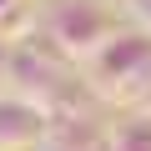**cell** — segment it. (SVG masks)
<instances>
[{"label": "cell", "mask_w": 151, "mask_h": 151, "mask_svg": "<svg viewBox=\"0 0 151 151\" xmlns=\"http://www.w3.org/2000/svg\"><path fill=\"white\" fill-rule=\"evenodd\" d=\"M45 136V106L25 96H0V151H20Z\"/></svg>", "instance_id": "2"}, {"label": "cell", "mask_w": 151, "mask_h": 151, "mask_svg": "<svg viewBox=\"0 0 151 151\" xmlns=\"http://www.w3.org/2000/svg\"><path fill=\"white\" fill-rule=\"evenodd\" d=\"M111 25H116L111 10H101L96 0H60V5L50 10V30H45V40H60V50L91 60V55L111 40Z\"/></svg>", "instance_id": "1"}, {"label": "cell", "mask_w": 151, "mask_h": 151, "mask_svg": "<svg viewBox=\"0 0 151 151\" xmlns=\"http://www.w3.org/2000/svg\"><path fill=\"white\" fill-rule=\"evenodd\" d=\"M111 151H151V116L126 121V126L111 136Z\"/></svg>", "instance_id": "3"}, {"label": "cell", "mask_w": 151, "mask_h": 151, "mask_svg": "<svg viewBox=\"0 0 151 151\" xmlns=\"http://www.w3.org/2000/svg\"><path fill=\"white\" fill-rule=\"evenodd\" d=\"M45 151H81V146H76V141H50Z\"/></svg>", "instance_id": "5"}, {"label": "cell", "mask_w": 151, "mask_h": 151, "mask_svg": "<svg viewBox=\"0 0 151 151\" xmlns=\"http://www.w3.org/2000/svg\"><path fill=\"white\" fill-rule=\"evenodd\" d=\"M10 10H20V0H0V25H5V15Z\"/></svg>", "instance_id": "4"}]
</instances>
